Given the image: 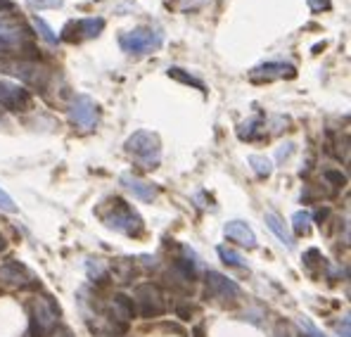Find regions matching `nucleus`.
<instances>
[{"label":"nucleus","mask_w":351,"mask_h":337,"mask_svg":"<svg viewBox=\"0 0 351 337\" xmlns=\"http://www.w3.org/2000/svg\"><path fill=\"white\" fill-rule=\"evenodd\" d=\"M97 216H100V221L107 228L123 233L128 237L145 235V221H143V216L123 197H110L105 205L97 207Z\"/></svg>","instance_id":"1"},{"label":"nucleus","mask_w":351,"mask_h":337,"mask_svg":"<svg viewBox=\"0 0 351 337\" xmlns=\"http://www.w3.org/2000/svg\"><path fill=\"white\" fill-rule=\"evenodd\" d=\"M242 297L240 285L230 278H226L219 271H206L204 273V299L214 302L223 309H233Z\"/></svg>","instance_id":"2"},{"label":"nucleus","mask_w":351,"mask_h":337,"mask_svg":"<svg viewBox=\"0 0 351 337\" xmlns=\"http://www.w3.org/2000/svg\"><path fill=\"white\" fill-rule=\"evenodd\" d=\"M126 152L136 159L141 167L157 169L162 159V141L152 131H136L126 141Z\"/></svg>","instance_id":"3"},{"label":"nucleus","mask_w":351,"mask_h":337,"mask_svg":"<svg viewBox=\"0 0 351 337\" xmlns=\"http://www.w3.org/2000/svg\"><path fill=\"white\" fill-rule=\"evenodd\" d=\"M119 45H121V50L126 55L133 57L149 55V53H157L164 45V34L159 29H147V27L131 29L119 36Z\"/></svg>","instance_id":"4"},{"label":"nucleus","mask_w":351,"mask_h":337,"mask_svg":"<svg viewBox=\"0 0 351 337\" xmlns=\"http://www.w3.org/2000/svg\"><path fill=\"white\" fill-rule=\"evenodd\" d=\"M133 304H136V311L141 318H159V316L167 314V299H164V292L159 285L154 283H141L133 290Z\"/></svg>","instance_id":"5"},{"label":"nucleus","mask_w":351,"mask_h":337,"mask_svg":"<svg viewBox=\"0 0 351 337\" xmlns=\"http://www.w3.org/2000/svg\"><path fill=\"white\" fill-rule=\"evenodd\" d=\"M0 283H5L8 288L22 290V292H36V290H40L38 278L24 264L14 262V259L12 262H5L0 266Z\"/></svg>","instance_id":"6"},{"label":"nucleus","mask_w":351,"mask_h":337,"mask_svg":"<svg viewBox=\"0 0 351 337\" xmlns=\"http://www.w3.org/2000/svg\"><path fill=\"white\" fill-rule=\"evenodd\" d=\"M66 114H69V121L74 126L84 128V131H90L95 128L97 117H100V110H97V102L93 100L90 95H76L74 100L66 107Z\"/></svg>","instance_id":"7"},{"label":"nucleus","mask_w":351,"mask_h":337,"mask_svg":"<svg viewBox=\"0 0 351 337\" xmlns=\"http://www.w3.org/2000/svg\"><path fill=\"white\" fill-rule=\"evenodd\" d=\"M105 29V19L102 17H84L76 19V22H69L64 29H62V36L58 40H64V43H81V40H90L97 38Z\"/></svg>","instance_id":"8"},{"label":"nucleus","mask_w":351,"mask_h":337,"mask_svg":"<svg viewBox=\"0 0 351 337\" xmlns=\"http://www.w3.org/2000/svg\"><path fill=\"white\" fill-rule=\"evenodd\" d=\"M0 105L10 112H27V110H31L34 100H31V93L27 88L8 84V81H0Z\"/></svg>","instance_id":"9"},{"label":"nucleus","mask_w":351,"mask_h":337,"mask_svg":"<svg viewBox=\"0 0 351 337\" xmlns=\"http://www.w3.org/2000/svg\"><path fill=\"white\" fill-rule=\"evenodd\" d=\"M294 76H297V69L290 62H266L250 71V79L254 84H266L273 79H294Z\"/></svg>","instance_id":"10"},{"label":"nucleus","mask_w":351,"mask_h":337,"mask_svg":"<svg viewBox=\"0 0 351 337\" xmlns=\"http://www.w3.org/2000/svg\"><path fill=\"white\" fill-rule=\"evenodd\" d=\"M121 185L141 202H154L159 197L157 185L149 183V181L138 178V176H133V174H121Z\"/></svg>","instance_id":"11"},{"label":"nucleus","mask_w":351,"mask_h":337,"mask_svg":"<svg viewBox=\"0 0 351 337\" xmlns=\"http://www.w3.org/2000/svg\"><path fill=\"white\" fill-rule=\"evenodd\" d=\"M223 233L235 245L247 247V250H256V235L245 221H228V224L223 226Z\"/></svg>","instance_id":"12"},{"label":"nucleus","mask_w":351,"mask_h":337,"mask_svg":"<svg viewBox=\"0 0 351 337\" xmlns=\"http://www.w3.org/2000/svg\"><path fill=\"white\" fill-rule=\"evenodd\" d=\"M133 276H136V262H133V259L123 257V259H117V262L112 264V273H110L112 283L119 281V283L128 285L133 281Z\"/></svg>","instance_id":"13"},{"label":"nucleus","mask_w":351,"mask_h":337,"mask_svg":"<svg viewBox=\"0 0 351 337\" xmlns=\"http://www.w3.org/2000/svg\"><path fill=\"white\" fill-rule=\"evenodd\" d=\"M266 226L271 228L273 233L278 235V240L282 242V245L287 247V250H294V240H292V235H290V231L285 228V224H282V219L278 214H273V211H268L266 214Z\"/></svg>","instance_id":"14"},{"label":"nucleus","mask_w":351,"mask_h":337,"mask_svg":"<svg viewBox=\"0 0 351 337\" xmlns=\"http://www.w3.org/2000/svg\"><path fill=\"white\" fill-rule=\"evenodd\" d=\"M302 264L313 278H318L323 273V268H325V257H323V252L318 250V247H311V250H306V254H304Z\"/></svg>","instance_id":"15"},{"label":"nucleus","mask_w":351,"mask_h":337,"mask_svg":"<svg viewBox=\"0 0 351 337\" xmlns=\"http://www.w3.org/2000/svg\"><path fill=\"white\" fill-rule=\"evenodd\" d=\"M216 252H219L221 262H223L226 266H233V268H245L247 266L245 259H242L235 250H230L228 245H219V247H216Z\"/></svg>","instance_id":"16"},{"label":"nucleus","mask_w":351,"mask_h":337,"mask_svg":"<svg viewBox=\"0 0 351 337\" xmlns=\"http://www.w3.org/2000/svg\"><path fill=\"white\" fill-rule=\"evenodd\" d=\"M250 167L254 169V174L259 176V178H268V176L273 174V162L268 157H263V154H252Z\"/></svg>","instance_id":"17"},{"label":"nucleus","mask_w":351,"mask_h":337,"mask_svg":"<svg viewBox=\"0 0 351 337\" xmlns=\"http://www.w3.org/2000/svg\"><path fill=\"white\" fill-rule=\"evenodd\" d=\"M292 228H294V235L304 237L311 233V214L308 211H297L292 216Z\"/></svg>","instance_id":"18"},{"label":"nucleus","mask_w":351,"mask_h":337,"mask_svg":"<svg viewBox=\"0 0 351 337\" xmlns=\"http://www.w3.org/2000/svg\"><path fill=\"white\" fill-rule=\"evenodd\" d=\"M171 79H176V81H180V84H188V86H195L197 91H202V93H206V88H204V84L199 79H195L193 74H185L180 67H169V71H167Z\"/></svg>","instance_id":"19"},{"label":"nucleus","mask_w":351,"mask_h":337,"mask_svg":"<svg viewBox=\"0 0 351 337\" xmlns=\"http://www.w3.org/2000/svg\"><path fill=\"white\" fill-rule=\"evenodd\" d=\"M31 24H34L36 34H38L40 38L45 40V43H50V45H55V43H58V34H53V29H50L48 24H45V19L34 17V19H31Z\"/></svg>","instance_id":"20"},{"label":"nucleus","mask_w":351,"mask_h":337,"mask_svg":"<svg viewBox=\"0 0 351 337\" xmlns=\"http://www.w3.org/2000/svg\"><path fill=\"white\" fill-rule=\"evenodd\" d=\"M323 181H325V183L332 185L335 190L344 188V185L349 183L347 174H342V171H339V169H325V171H323Z\"/></svg>","instance_id":"21"},{"label":"nucleus","mask_w":351,"mask_h":337,"mask_svg":"<svg viewBox=\"0 0 351 337\" xmlns=\"http://www.w3.org/2000/svg\"><path fill=\"white\" fill-rule=\"evenodd\" d=\"M261 128V119H250V121L240 124V128H237V136L242 138V141H254L256 138V131Z\"/></svg>","instance_id":"22"},{"label":"nucleus","mask_w":351,"mask_h":337,"mask_svg":"<svg viewBox=\"0 0 351 337\" xmlns=\"http://www.w3.org/2000/svg\"><path fill=\"white\" fill-rule=\"evenodd\" d=\"M64 0H27V8L31 10H50V8H62Z\"/></svg>","instance_id":"23"},{"label":"nucleus","mask_w":351,"mask_h":337,"mask_svg":"<svg viewBox=\"0 0 351 337\" xmlns=\"http://www.w3.org/2000/svg\"><path fill=\"white\" fill-rule=\"evenodd\" d=\"M299 328L304 330V337H328V335H323L308 318H299Z\"/></svg>","instance_id":"24"},{"label":"nucleus","mask_w":351,"mask_h":337,"mask_svg":"<svg viewBox=\"0 0 351 337\" xmlns=\"http://www.w3.org/2000/svg\"><path fill=\"white\" fill-rule=\"evenodd\" d=\"M193 314H195V307H193V304H178V307H176V316H178L180 321L193 318Z\"/></svg>","instance_id":"25"},{"label":"nucleus","mask_w":351,"mask_h":337,"mask_svg":"<svg viewBox=\"0 0 351 337\" xmlns=\"http://www.w3.org/2000/svg\"><path fill=\"white\" fill-rule=\"evenodd\" d=\"M0 209H5V211H17V205H14L12 197L5 193L3 188H0Z\"/></svg>","instance_id":"26"},{"label":"nucleus","mask_w":351,"mask_h":337,"mask_svg":"<svg viewBox=\"0 0 351 337\" xmlns=\"http://www.w3.org/2000/svg\"><path fill=\"white\" fill-rule=\"evenodd\" d=\"M308 3V8L313 10V12H325V10H330V0H306Z\"/></svg>","instance_id":"27"},{"label":"nucleus","mask_w":351,"mask_h":337,"mask_svg":"<svg viewBox=\"0 0 351 337\" xmlns=\"http://www.w3.org/2000/svg\"><path fill=\"white\" fill-rule=\"evenodd\" d=\"M313 219H316V224L323 228L325 224H328V219H330V209H321L316 216H313Z\"/></svg>","instance_id":"28"},{"label":"nucleus","mask_w":351,"mask_h":337,"mask_svg":"<svg viewBox=\"0 0 351 337\" xmlns=\"http://www.w3.org/2000/svg\"><path fill=\"white\" fill-rule=\"evenodd\" d=\"M12 3H10V0H0V17H3V14H8V12H12Z\"/></svg>","instance_id":"29"},{"label":"nucleus","mask_w":351,"mask_h":337,"mask_svg":"<svg viewBox=\"0 0 351 337\" xmlns=\"http://www.w3.org/2000/svg\"><path fill=\"white\" fill-rule=\"evenodd\" d=\"M276 337H290V333H287V325L282 323V321L276 325Z\"/></svg>","instance_id":"30"},{"label":"nucleus","mask_w":351,"mask_h":337,"mask_svg":"<svg viewBox=\"0 0 351 337\" xmlns=\"http://www.w3.org/2000/svg\"><path fill=\"white\" fill-rule=\"evenodd\" d=\"M204 0H183V8L188 10V8H197V5H202Z\"/></svg>","instance_id":"31"},{"label":"nucleus","mask_w":351,"mask_h":337,"mask_svg":"<svg viewBox=\"0 0 351 337\" xmlns=\"http://www.w3.org/2000/svg\"><path fill=\"white\" fill-rule=\"evenodd\" d=\"M193 337H204V323L195 325V330H193Z\"/></svg>","instance_id":"32"},{"label":"nucleus","mask_w":351,"mask_h":337,"mask_svg":"<svg viewBox=\"0 0 351 337\" xmlns=\"http://www.w3.org/2000/svg\"><path fill=\"white\" fill-rule=\"evenodd\" d=\"M0 297H3V288H0Z\"/></svg>","instance_id":"33"}]
</instances>
